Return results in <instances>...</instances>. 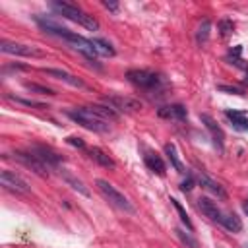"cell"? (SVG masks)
<instances>
[{"label":"cell","mask_w":248,"mask_h":248,"mask_svg":"<svg viewBox=\"0 0 248 248\" xmlns=\"http://www.w3.org/2000/svg\"><path fill=\"white\" fill-rule=\"evenodd\" d=\"M41 72L46 74V76H50V78L62 79V81H66V83H70L74 87H83V81L81 79H78L76 76H72V74H68L64 70H58V68H41Z\"/></svg>","instance_id":"13"},{"label":"cell","mask_w":248,"mask_h":248,"mask_svg":"<svg viewBox=\"0 0 248 248\" xmlns=\"http://www.w3.org/2000/svg\"><path fill=\"white\" fill-rule=\"evenodd\" d=\"M93 43V48H95V54L97 56H114V48L108 41L105 39H91Z\"/></svg>","instance_id":"21"},{"label":"cell","mask_w":248,"mask_h":248,"mask_svg":"<svg viewBox=\"0 0 248 248\" xmlns=\"http://www.w3.org/2000/svg\"><path fill=\"white\" fill-rule=\"evenodd\" d=\"M105 105H108L110 108H114L116 112H138L141 110V101L136 97H128V95H108L103 99Z\"/></svg>","instance_id":"5"},{"label":"cell","mask_w":248,"mask_h":248,"mask_svg":"<svg viewBox=\"0 0 248 248\" xmlns=\"http://www.w3.org/2000/svg\"><path fill=\"white\" fill-rule=\"evenodd\" d=\"M103 6H105L107 10H110V12H116V10H118V4H116V2H108V0H105Z\"/></svg>","instance_id":"32"},{"label":"cell","mask_w":248,"mask_h":248,"mask_svg":"<svg viewBox=\"0 0 248 248\" xmlns=\"http://www.w3.org/2000/svg\"><path fill=\"white\" fill-rule=\"evenodd\" d=\"M126 79H128L132 85H136L138 89L147 91L149 95H153V93H161V91H163V85H165L163 78H161L157 72H151V70H140V68H136V70H128V72H126Z\"/></svg>","instance_id":"2"},{"label":"cell","mask_w":248,"mask_h":248,"mask_svg":"<svg viewBox=\"0 0 248 248\" xmlns=\"http://www.w3.org/2000/svg\"><path fill=\"white\" fill-rule=\"evenodd\" d=\"M217 91L231 93V95H244V89L242 87H232V85H217Z\"/></svg>","instance_id":"28"},{"label":"cell","mask_w":248,"mask_h":248,"mask_svg":"<svg viewBox=\"0 0 248 248\" xmlns=\"http://www.w3.org/2000/svg\"><path fill=\"white\" fill-rule=\"evenodd\" d=\"M70 145H74V147H79V149H83L85 147V143H83V140H79V138H74V136H70L68 140H66Z\"/></svg>","instance_id":"30"},{"label":"cell","mask_w":248,"mask_h":248,"mask_svg":"<svg viewBox=\"0 0 248 248\" xmlns=\"http://www.w3.org/2000/svg\"><path fill=\"white\" fill-rule=\"evenodd\" d=\"M25 89H29V91H37V93H41V95H54V91L52 89H48V87H45V85H37V83H25Z\"/></svg>","instance_id":"26"},{"label":"cell","mask_w":248,"mask_h":248,"mask_svg":"<svg viewBox=\"0 0 248 248\" xmlns=\"http://www.w3.org/2000/svg\"><path fill=\"white\" fill-rule=\"evenodd\" d=\"M198 207H200V211H202L205 217H209L211 221L221 223V219H223V211L217 207V203H215L213 200H209L207 196H202V198H198Z\"/></svg>","instance_id":"12"},{"label":"cell","mask_w":248,"mask_h":248,"mask_svg":"<svg viewBox=\"0 0 248 248\" xmlns=\"http://www.w3.org/2000/svg\"><path fill=\"white\" fill-rule=\"evenodd\" d=\"M0 50L4 54H16V56H45V52L33 45H23L16 41H8V39L0 41Z\"/></svg>","instance_id":"6"},{"label":"cell","mask_w":248,"mask_h":248,"mask_svg":"<svg viewBox=\"0 0 248 248\" xmlns=\"http://www.w3.org/2000/svg\"><path fill=\"white\" fill-rule=\"evenodd\" d=\"M221 225H223L227 231H231V232H240V231H242V221H240V217H238L236 213H232V211L223 213Z\"/></svg>","instance_id":"17"},{"label":"cell","mask_w":248,"mask_h":248,"mask_svg":"<svg viewBox=\"0 0 248 248\" xmlns=\"http://www.w3.org/2000/svg\"><path fill=\"white\" fill-rule=\"evenodd\" d=\"M198 182H200V186H203L205 190H209L211 194H215V196H219V198H227V192L215 182V180H211L209 176H205V174H200L198 176Z\"/></svg>","instance_id":"19"},{"label":"cell","mask_w":248,"mask_h":248,"mask_svg":"<svg viewBox=\"0 0 248 248\" xmlns=\"http://www.w3.org/2000/svg\"><path fill=\"white\" fill-rule=\"evenodd\" d=\"M95 184H97V190L103 194V198H105L110 205H114L116 209H120V211H124V213H136V207L132 205V202H130L122 192H118L108 180L99 178Z\"/></svg>","instance_id":"4"},{"label":"cell","mask_w":248,"mask_h":248,"mask_svg":"<svg viewBox=\"0 0 248 248\" xmlns=\"http://www.w3.org/2000/svg\"><path fill=\"white\" fill-rule=\"evenodd\" d=\"M66 116L72 118L76 124L83 126L85 130H91V132H99V134H103V132H108V130H110L108 120H105V118H101L99 114H95L89 107L68 108V110H66Z\"/></svg>","instance_id":"1"},{"label":"cell","mask_w":248,"mask_h":248,"mask_svg":"<svg viewBox=\"0 0 248 248\" xmlns=\"http://www.w3.org/2000/svg\"><path fill=\"white\" fill-rule=\"evenodd\" d=\"M242 207H244V213H248V202H244V205H242Z\"/></svg>","instance_id":"33"},{"label":"cell","mask_w":248,"mask_h":248,"mask_svg":"<svg viewBox=\"0 0 248 248\" xmlns=\"http://www.w3.org/2000/svg\"><path fill=\"white\" fill-rule=\"evenodd\" d=\"M60 176L64 178V182H66V184H70V186H72L76 192H79L81 196H91V194H89V190L85 188V184H83L79 178H76L72 172H68V170H60Z\"/></svg>","instance_id":"18"},{"label":"cell","mask_w":248,"mask_h":248,"mask_svg":"<svg viewBox=\"0 0 248 248\" xmlns=\"http://www.w3.org/2000/svg\"><path fill=\"white\" fill-rule=\"evenodd\" d=\"M225 116L229 118L231 126H232L234 130H240V132H248V116H246V112H242V110H231V108H227V110H225Z\"/></svg>","instance_id":"15"},{"label":"cell","mask_w":248,"mask_h":248,"mask_svg":"<svg viewBox=\"0 0 248 248\" xmlns=\"http://www.w3.org/2000/svg\"><path fill=\"white\" fill-rule=\"evenodd\" d=\"M143 163H145V167H147L151 172H155V174H159V176H163L165 170H167L165 161H163L161 155H157L155 151H147V153L143 155Z\"/></svg>","instance_id":"14"},{"label":"cell","mask_w":248,"mask_h":248,"mask_svg":"<svg viewBox=\"0 0 248 248\" xmlns=\"http://www.w3.org/2000/svg\"><path fill=\"white\" fill-rule=\"evenodd\" d=\"M240 52H242V46L238 45V46H234V48L229 50V58H240Z\"/></svg>","instance_id":"31"},{"label":"cell","mask_w":248,"mask_h":248,"mask_svg":"<svg viewBox=\"0 0 248 248\" xmlns=\"http://www.w3.org/2000/svg\"><path fill=\"white\" fill-rule=\"evenodd\" d=\"M89 157H91L97 165H101V167H107V169H112V167H114V161H112L103 149H99V147H91V149H89Z\"/></svg>","instance_id":"20"},{"label":"cell","mask_w":248,"mask_h":248,"mask_svg":"<svg viewBox=\"0 0 248 248\" xmlns=\"http://www.w3.org/2000/svg\"><path fill=\"white\" fill-rule=\"evenodd\" d=\"M174 232H176V236L180 238V242H182L186 248H200V242H198L190 232H186V231H182V229H174Z\"/></svg>","instance_id":"24"},{"label":"cell","mask_w":248,"mask_h":248,"mask_svg":"<svg viewBox=\"0 0 248 248\" xmlns=\"http://www.w3.org/2000/svg\"><path fill=\"white\" fill-rule=\"evenodd\" d=\"M45 165H46V169L48 170H56L58 169V165L64 161V157L62 155H58L56 151H52L50 147H45V145H35V147H29Z\"/></svg>","instance_id":"9"},{"label":"cell","mask_w":248,"mask_h":248,"mask_svg":"<svg viewBox=\"0 0 248 248\" xmlns=\"http://www.w3.org/2000/svg\"><path fill=\"white\" fill-rule=\"evenodd\" d=\"M14 159L19 161L21 165H25L27 169H31L35 174H39V176H48L46 165H45L31 149H27V151H16V153H14Z\"/></svg>","instance_id":"7"},{"label":"cell","mask_w":248,"mask_h":248,"mask_svg":"<svg viewBox=\"0 0 248 248\" xmlns=\"http://www.w3.org/2000/svg\"><path fill=\"white\" fill-rule=\"evenodd\" d=\"M192 188H194V176H192V174H188V176L180 182V190H182V192H190Z\"/></svg>","instance_id":"29"},{"label":"cell","mask_w":248,"mask_h":248,"mask_svg":"<svg viewBox=\"0 0 248 248\" xmlns=\"http://www.w3.org/2000/svg\"><path fill=\"white\" fill-rule=\"evenodd\" d=\"M165 155H167V159H169L170 167H172L176 172H180V174H184V172H186V169H184L182 161L178 159V153H176L174 143H165Z\"/></svg>","instance_id":"16"},{"label":"cell","mask_w":248,"mask_h":248,"mask_svg":"<svg viewBox=\"0 0 248 248\" xmlns=\"http://www.w3.org/2000/svg\"><path fill=\"white\" fill-rule=\"evenodd\" d=\"M0 184L4 186V190L14 192V194H29V186H27V182H25L19 174H16L14 170L4 169V170L0 172Z\"/></svg>","instance_id":"8"},{"label":"cell","mask_w":248,"mask_h":248,"mask_svg":"<svg viewBox=\"0 0 248 248\" xmlns=\"http://www.w3.org/2000/svg\"><path fill=\"white\" fill-rule=\"evenodd\" d=\"M200 120H202V124L209 130L211 140H213V145H215L219 151H223V149H225V134H223V130L217 126V122H215L209 114H200Z\"/></svg>","instance_id":"11"},{"label":"cell","mask_w":248,"mask_h":248,"mask_svg":"<svg viewBox=\"0 0 248 248\" xmlns=\"http://www.w3.org/2000/svg\"><path fill=\"white\" fill-rule=\"evenodd\" d=\"M157 114L161 118H167V120H176V122H184L188 118V110L184 105L180 103H172V105H163L159 107Z\"/></svg>","instance_id":"10"},{"label":"cell","mask_w":248,"mask_h":248,"mask_svg":"<svg viewBox=\"0 0 248 248\" xmlns=\"http://www.w3.org/2000/svg\"><path fill=\"white\" fill-rule=\"evenodd\" d=\"M170 203L174 205V209H176V213H178V217H180V221H182V223L186 225V229H188V231L192 232V231H194V225H192V221H190V217H188V213L184 211V207L180 205V202H178L176 198H170Z\"/></svg>","instance_id":"23"},{"label":"cell","mask_w":248,"mask_h":248,"mask_svg":"<svg viewBox=\"0 0 248 248\" xmlns=\"http://www.w3.org/2000/svg\"><path fill=\"white\" fill-rule=\"evenodd\" d=\"M8 99H12V101H16V103H19V105H25V107H37V108H45V105H43V103L33 101V99H21V97H14V95H8Z\"/></svg>","instance_id":"25"},{"label":"cell","mask_w":248,"mask_h":248,"mask_svg":"<svg viewBox=\"0 0 248 248\" xmlns=\"http://www.w3.org/2000/svg\"><path fill=\"white\" fill-rule=\"evenodd\" d=\"M50 8H52L58 16H62V17H66V19H70V21H76V23H79L81 27H85V29H89V31H97V29H99V21H97L93 16L85 14L83 10H79L78 6L70 4V2H52Z\"/></svg>","instance_id":"3"},{"label":"cell","mask_w":248,"mask_h":248,"mask_svg":"<svg viewBox=\"0 0 248 248\" xmlns=\"http://www.w3.org/2000/svg\"><path fill=\"white\" fill-rule=\"evenodd\" d=\"M232 29H234V23H232L231 19H221V21H219V31H221V35H223V37L231 35V33H232Z\"/></svg>","instance_id":"27"},{"label":"cell","mask_w":248,"mask_h":248,"mask_svg":"<svg viewBox=\"0 0 248 248\" xmlns=\"http://www.w3.org/2000/svg\"><path fill=\"white\" fill-rule=\"evenodd\" d=\"M209 29H211V21H209V19H203L202 25H200L198 31H196V41H198V45H205V43H207V39H209Z\"/></svg>","instance_id":"22"}]
</instances>
